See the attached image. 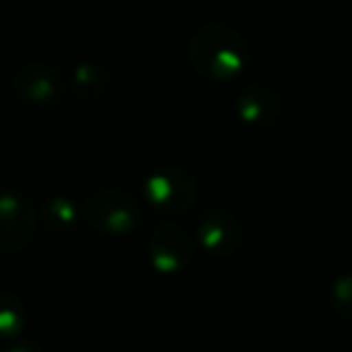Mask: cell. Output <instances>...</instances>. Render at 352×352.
<instances>
[{"instance_id":"obj_1","label":"cell","mask_w":352,"mask_h":352,"mask_svg":"<svg viewBox=\"0 0 352 352\" xmlns=\"http://www.w3.org/2000/svg\"><path fill=\"white\" fill-rule=\"evenodd\" d=\"M193 68L212 85L236 82L251 65V46L239 30L227 25H206L188 41Z\"/></svg>"},{"instance_id":"obj_2","label":"cell","mask_w":352,"mask_h":352,"mask_svg":"<svg viewBox=\"0 0 352 352\" xmlns=\"http://www.w3.org/2000/svg\"><path fill=\"white\" fill-rule=\"evenodd\" d=\"M220 104L241 123L254 128H273L283 116V99L263 82H230L217 89Z\"/></svg>"},{"instance_id":"obj_3","label":"cell","mask_w":352,"mask_h":352,"mask_svg":"<svg viewBox=\"0 0 352 352\" xmlns=\"http://www.w3.org/2000/svg\"><path fill=\"white\" fill-rule=\"evenodd\" d=\"M82 217L92 230L107 236H123L140 220L135 196L116 186H104L82 203Z\"/></svg>"},{"instance_id":"obj_4","label":"cell","mask_w":352,"mask_h":352,"mask_svg":"<svg viewBox=\"0 0 352 352\" xmlns=\"http://www.w3.org/2000/svg\"><path fill=\"white\" fill-rule=\"evenodd\" d=\"M196 182L188 171L179 166H164L155 169L142 182V196L152 208L166 212V215H184L191 210L196 201Z\"/></svg>"},{"instance_id":"obj_5","label":"cell","mask_w":352,"mask_h":352,"mask_svg":"<svg viewBox=\"0 0 352 352\" xmlns=\"http://www.w3.org/2000/svg\"><path fill=\"white\" fill-rule=\"evenodd\" d=\"M150 263L162 275H179L196 258V239L176 222H164L150 236Z\"/></svg>"},{"instance_id":"obj_6","label":"cell","mask_w":352,"mask_h":352,"mask_svg":"<svg viewBox=\"0 0 352 352\" xmlns=\"http://www.w3.org/2000/svg\"><path fill=\"white\" fill-rule=\"evenodd\" d=\"M39 217L25 196L0 191V251L15 254L34 239Z\"/></svg>"},{"instance_id":"obj_7","label":"cell","mask_w":352,"mask_h":352,"mask_svg":"<svg viewBox=\"0 0 352 352\" xmlns=\"http://www.w3.org/2000/svg\"><path fill=\"white\" fill-rule=\"evenodd\" d=\"M241 225L225 208H210L201 215L196 239L215 258H232L241 249Z\"/></svg>"},{"instance_id":"obj_8","label":"cell","mask_w":352,"mask_h":352,"mask_svg":"<svg viewBox=\"0 0 352 352\" xmlns=\"http://www.w3.org/2000/svg\"><path fill=\"white\" fill-rule=\"evenodd\" d=\"M12 85H15V92L25 102L34 104V107L56 104L60 99V94H63V78L49 63L20 65L15 78H12Z\"/></svg>"},{"instance_id":"obj_9","label":"cell","mask_w":352,"mask_h":352,"mask_svg":"<svg viewBox=\"0 0 352 352\" xmlns=\"http://www.w3.org/2000/svg\"><path fill=\"white\" fill-rule=\"evenodd\" d=\"M70 87H73L75 97L85 99V102H94V99H102L107 94L109 75L99 65L82 63L70 75Z\"/></svg>"},{"instance_id":"obj_10","label":"cell","mask_w":352,"mask_h":352,"mask_svg":"<svg viewBox=\"0 0 352 352\" xmlns=\"http://www.w3.org/2000/svg\"><path fill=\"white\" fill-rule=\"evenodd\" d=\"M80 215H82V208L70 201V198H51L44 206L41 222H44V227L51 234H65V232H70L78 225Z\"/></svg>"},{"instance_id":"obj_11","label":"cell","mask_w":352,"mask_h":352,"mask_svg":"<svg viewBox=\"0 0 352 352\" xmlns=\"http://www.w3.org/2000/svg\"><path fill=\"white\" fill-rule=\"evenodd\" d=\"M27 326V309L12 292H0V336L17 338Z\"/></svg>"},{"instance_id":"obj_12","label":"cell","mask_w":352,"mask_h":352,"mask_svg":"<svg viewBox=\"0 0 352 352\" xmlns=\"http://www.w3.org/2000/svg\"><path fill=\"white\" fill-rule=\"evenodd\" d=\"M331 302L342 318L352 321V275H340L331 285Z\"/></svg>"},{"instance_id":"obj_13","label":"cell","mask_w":352,"mask_h":352,"mask_svg":"<svg viewBox=\"0 0 352 352\" xmlns=\"http://www.w3.org/2000/svg\"><path fill=\"white\" fill-rule=\"evenodd\" d=\"M8 352H44L39 345H34V342H20V345L10 347Z\"/></svg>"}]
</instances>
